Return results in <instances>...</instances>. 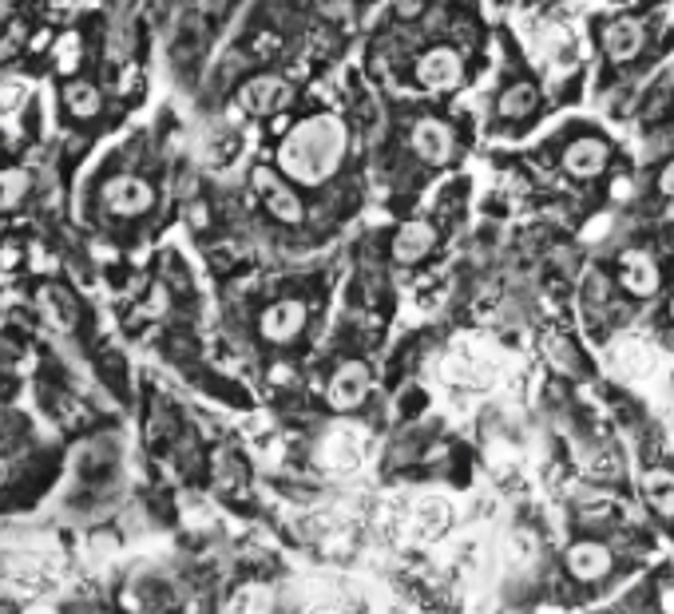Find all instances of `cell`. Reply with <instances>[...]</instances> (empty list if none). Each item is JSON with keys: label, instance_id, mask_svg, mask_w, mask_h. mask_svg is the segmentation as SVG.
<instances>
[{"label": "cell", "instance_id": "6da1fadb", "mask_svg": "<svg viewBox=\"0 0 674 614\" xmlns=\"http://www.w3.org/2000/svg\"><path fill=\"white\" fill-rule=\"evenodd\" d=\"M345 147H350V136H345L342 119L338 115H313V119L298 124L286 136L278 163L290 178L313 187V183H322V178H330L333 171L342 167Z\"/></svg>", "mask_w": 674, "mask_h": 614}, {"label": "cell", "instance_id": "7a4b0ae2", "mask_svg": "<svg viewBox=\"0 0 674 614\" xmlns=\"http://www.w3.org/2000/svg\"><path fill=\"white\" fill-rule=\"evenodd\" d=\"M254 190H259L262 207L274 215L278 222H286V227H298L301 219H306V207H301L298 190L286 183L282 175H274V171H254Z\"/></svg>", "mask_w": 674, "mask_h": 614}, {"label": "cell", "instance_id": "3957f363", "mask_svg": "<svg viewBox=\"0 0 674 614\" xmlns=\"http://www.w3.org/2000/svg\"><path fill=\"white\" fill-rule=\"evenodd\" d=\"M104 207L119 219H132V215H147L156 207V187L139 175H115L104 187Z\"/></svg>", "mask_w": 674, "mask_h": 614}, {"label": "cell", "instance_id": "277c9868", "mask_svg": "<svg viewBox=\"0 0 674 614\" xmlns=\"http://www.w3.org/2000/svg\"><path fill=\"white\" fill-rule=\"evenodd\" d=\"M413 151L425 159L429 167H445L453 151H457V136H453V127L445 119H421L413 127Z\"/></svg>", "mask_w": 674, "mask_h": 614}, {"label": "cell", "instance_id": "5b68a950", "mask_svg": "<svg viewBox=\"0 0 674 614\" xmlns=\"http://www.w3.org/2000/svg\"><path fill=\"white\" fill-rule=\"evenodd\" d=\"M416 80L433 88V92H448V88H457L465 80V60L453 48H433L425 60L416 63Z\"/></svg>", "mask_w": 674, "mask_h": 614}, {"label": "cell", "instance_id": "8992f818", "mask_svg": "<svg viewBox=\"0 0 674 614\" xmlns=\"http://www.w3.org/2000/svg\"><path fill=\"white\" fill-rule=\"evenodd\" d=\"M619 281L631 298H654V293H659V266H654V258L643 251H622Z\"/></svg>", "mask_w": 674, "mask_h": 614}, {"label": "cell", "instance_id": "52a82bcc", "mask_svg": "<svg viewBox=\"0 0 674 614\" xmlns=\"http://www.w3.org/2000/svg\"><path fill=\"white\" fill-rule=\"evenodd\" d=\"M239 104H242V112H250V115L278 112L282 104H290V84H286L282 76H259V80H250L239 92Z\"/></svg>", "mask_w": 674, "mask_h": 614}, {"label": "cell", "instance_id": "ba28073f", "mask_svg": "<svg viewBox=\"0 0 674 614\" xmlns=\"http://www.w3.org/2000/svg\"><path fill=\"white\" fill-rule=\"evenodd\" d=\"M643 40H647V28L635 16H622V21L603 28V53L615 63H631L635 56L643 53Z\"/></svg>", "mask_w": 674, "mask_h": 614}, {"label": "cell", "instance_id": "9c48e42d", "mask_svg": "<svg viewBox=\"0 0 674 614\" xmlns=\"http://www.w3.org/2000/svg\"><path fill=\"white\" fill-rule=\"evenodd\" d=\"M365 393H369V369L362 361H345L330 381V405L350 413V408L362 405Z\"/></svg>", "mask_w": 674, "mask_h": 614}, {"label": "cell", "instance_id": "30bf717a", "mask_svg": "<svg viewBox=\"0 0 674 614\" xmlns=\"http://www.w3.org/2000/svg\"><path fill=\"white\" fill-rule=\"evenodd\" d=\"M607 159H612V147L603 143V139L587 136V139H575V143L563 151V167L575 178H595V175H603Z\"/></svg>", "mask_w": 674, "mask_h": 614}, {"label": "cell", "instance_id": "8fae6325", "mask_svg": "<svg viewBox=\"0 0 674 614\" xmlns=\"http://www.w3.org/2000/svg\"><path fill=\"white\" fill-rule=\"evenodd\" d=\"M301 325H306V302L298 298H286V302H274L266 313H262V334L270 341H290V337L301 334Z\"/></svg>", "mask_w": 674, "mask_h": 614}, {"label": "cell", "instance_id": "7c38bea8", "mask_svg": "<svg viewBox=\"0 0 674 614\" xmlns=\"http://www.w3.org/2000/svg\"><path fill=\"white\" fill-rule=\"evenodd\" d=\"M9 591L16 599H36V594L53 591V575H48V567L41 559L21 555V559L9 563Z\"/></svg>", "mask_w": 674, "mask_h": 614}, {"label": "cell", "instance_id": "4fadbf2b", "mask_svg": "<svg viewBox=\"0 0 674 614\" xmlns=\"http://www.w3.org/2000/svg\"><path fill=\"white\" fill-rule=\"evenodd\" d=\"M409 523H413L416 540H441L448 531V523H453V508L441 496H425V500H416Z\"/></svg>", "mask_w": 674, "mask_h": 614}, {"label": "cell", "instance_id": "5bb4252c", "mask_svg": "<svg viewBox=\"0 0 674 614\" xmlns=\"http://www.w3.org/2000/svg\"><path fill=\"white\" fill-rule=\"evenodd\" d=\"M436 246V230L433 222L425 219H413V222H404L401 230H397V239H393V258L397 262H421L429 251Z\"/></svg>", "mask_w": 674, "mask_h": 614}, {"label": "cell", "instance_id": "9a60e30c", "mask_svg": "<svg viewBox=\"0 0 674 614\" xmlns=\"http://www.w3.org/2000/svg\"><path fill=\"white\" fill-rule=\"evenodd\" d=\"M322 464L330 472H353L362 464V437L353 428H338L322 444Z\"/></svg>", "mask_w": 674, "mask_h": 614}, {"label": "cell", "instance_id": "2e32d148", "mask_svg": "<svg viewBox=\"0 0 674 614\" xmlns=\"http://www.w3.org/2000/svg\"><path fill=\"white\" fill-rule=\"evenodd\" d=\"M568 567L575 579H583V583H595V579H603V575L612 571V552L603 547V543H575L568 555Z\"/></svg>", "mask_w": 674, "mask_h": 614}, {"label": "cell", "instance_id": "e0dca14e", "mask_svg": "<svg viewBox=\"0 0 674 614\" xmlns=\"http://www.w3.org/2000/svg\"><path fill=\"white\" fill-rule=\"evenodd\" d=\"M643 496L663 520H674V472L671 468H651L643 476Z\"/></svg>", "mask_w": 674, "mask_h": 614}, {"label": "cell", "instance_id": "ac0fdd59", "mask_svg": "<svg viewBox=\"0 0 674 614\" xmlns=\"http://www.w3.org/2000/svg\"><path fill=\"white\" fill-rule=\"evenodd\" d=\"M100 104H104V95H100V88L95 84L76 80V84L64 88V107H68L72 115H80V119H92V115L100 112Z\"/></svg>", "mask_w": 674, "mask_h": 614}, {"label": "cell", "instance_id": "d6986e66", "mask_svg": "<svg viewBox=\"0 0 674 614\" xmlns=\"http://www.w3.org/2000/svg\"><path fill=\"white\" fill-rule=\"evenodd\" d=\"M32 190V175L21 167H12V171H0V210H12V207H21L24 198H28Z\"/></svg>", "mask_w": 674, "mask_h": 614}, {"label": "cell", "instance_id": "ffe728a7", "mask_svg": "<svg viewBox=\"0 0 674 614\" xmlns=\"http://www.w3.org/2000/svg\"><path fill=\"white\" fill-rule=\"evenodd\" d=\"M536 104H539V92L532 84H512L509 92L500 95V115H509V119H519V115H528V112H536Z\"/></svg>", "mask_w": 674, "mask_h": 614}, {"label": "cell", "instance_id": "44dd1931", "mask_svg": "<svg viewBox=\"0 0 674 614\" xmlns=\"http://www.w3.org/2000/svg\"><path fill=\"white\" fill-rule=\"evenodd\" d=\"M615 361H619L622 373L643 376L647 369H651V349H647L643 341H622L619 349H615Z\"/></svg>", "mask_w": 674, "mask_h": 614}, {"label": "cell", "instance_id": "7402d4cb", "mask_svg": "<svg viewBox=\"0 0 674 614\" xmlns=\"http://www.w3.org/2000/svg\"><path fill=\"white\" fill-rule=\"evenodd\" d=\"M44 298H48V310L56 313V317H60L64 325L72 322V310H68V305H64V293L60 290H44Z\"/></svg>", "mask_w": 674, "mask_h": 614}, {"label": "cell", "instance_id": "603a6c76", "mask_svg": "<svg viewBox=\"0 0 674 614\" xmlns=\"http://www.w3.org/2000/svg\"><path fill=\"white\" fill-rule=\"evenodd\" d=\"M313 4H318L325 16H333V21H345V16H350V0H313Z\"/></svg>", "mask_w": 674, "mask_h": 614}, {"label": "cell", "instance_id": "cb8c5ba5", "mask_svg": "<svg viewBox=\"0 0 674 614\" xmlns=\"http://www.w3.org/2000/svg\"><path fill=\"white\" fill-rule=\"evenodd\" d=\"M429 0H393V12L397 16H404V21H413L416 12H425Z\"/></svg>", "mask_w": 674, "mask_h": 614}, {"label": "cell", "instance_id": "d4e9b609", "mask_svg": "<svg viewBox=\"0 0 674 614\" xmlns=\"http://www.w3.org/2000/svg\"><path fill=\"white\" fill-rule=\"evenodd\" d=\"M659 190L674 198V159H671V163H666V167H663V175H659Z\"/></svg>", "mask_w": 674, "mask_h": 614}, {"label": "cell", "instance_id": "484cf974", "mask_svg": "<svg viewBox=\"0 0 674 614\" xmlns=\"http://www.w3.org/2000/svg\"><path fill=\"white\" fill-rule=\"evenodd\" d=\"M663 603L671 606V614H674V591H666V594H663Z\"/></svg>", "mask_w": 674, "mask_h": 614}, {"label": "cell", "instance_id": "4316f807", "mask_svg": "<svg viewBox=\"0 0 674 614\" xmlns=\"http://www.w3.org/2000/svg\"><path fill=\"white\" fill-rule=\"evenodd\" d=\"M32 614H53V611H32Z\"/></svg>", "mask_w": 674, "mask_h": 614}, {"label": "cell", "instance_id": "83f0119b", "mask_svg": "<svg viewBox=\"0 0 674 614\" xmlns=\"http://www.w3.org/2000/svg\"><path fill=\"white\" fill-rule=\"evenodd\" d=\"M671 317H674V298H671Z\"/></svg>", "mask_w": 674, "mask_h": 614}]
</instances>
